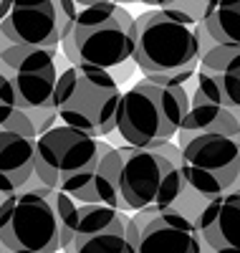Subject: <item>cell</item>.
<instances>
[{"mask_svg":"<svg viewBox=\"0 0 240 253\" xmlns=\"http://www.w3.org/2000/svg\"><path fill=\"white\" fill-rule=\"evenodd\" d=\"M132 61L147 79L190 91L200 63L198 23L174 8L142 13L134 18Z\"/></svg>","mask_w":240,"mask_h":253,"instance_id":"6da1fadb","label":"cell"},{"mask_svg":"<svg viewBox=\"0 0 240 253\" xmlns=\"http://www.w3.org/2000/svg\"><path fill=\"white\" fill-rule=\"evenodd\" d=\"M23 190H40L51 200L63 253H137L139 230L124 210L79 203L61 190L40 185L36 177Z\"/></svg>","mask_w":240,"mask_h":253,"instance_id":"7a4b0ae2","label":"cell"},{"mask_svg":"<svg viewBox=\"0 0 240 253\" xmlns=\"http://www.w3.org/2000/svg\"><path fill=\"white\" fill-rule=\"evenodd\" d=\"M187 109L190 91L185 86H167L144 76L129 91H121L114 132L129 147L157 150L174 142Z\"/></svg>","mask_w":240,"mask_h":253,"instance_id":"3957f363","label":"cell"},{"mask_svg":"<svg viewBox=\"0 0 240 253\" xmlns=\"http://www.w3.org/2000/svg\"><path fill=\"white\" fill-rule=\"evenodd\" d=\"M63 56L71 66H89L112 71L132 61L134 53V18L119 3L86 5L69 33L61 38Z\"/></svg>","mask_w":240,"mask_h":253,"instance_id":"277c9868","label":"cell"},{"mask_svg":"<svg viewBox=\"0 0 240 253\" xmlns=\"http://www.w3.org/2000/svg\"><path fill=\"white\" fill-rule=\"evenodd\" d=\"M121 86L104 69L69 66L58 74L53 109L61 124L74 126L89 137H109L117 126Z\"/></svg>","mask_w":240,"mask_h":253,"instance_id":"5b68a950","label":"cell"},{"mask_svg":"<svg viewBox=\"0 0 240 253\" xmlns=\"http://www.w3.org/2000/svg\"><path fill=\"white\" fill-rule=\"evenodd\" d=\"M121 172L119 187L126 210H162L174 208L185 193V180L180 172L182 150L174 142H167L157 150L142 147H119Z\"/></svg>","mask_w":240,"mask_h":253,"instance_id":"8992f818","label":"cell"},{"mask_svg":"<svg viewBox=\"0 0 240 253\" xmlns=\"http://www.w3.org/2000/svg\"><path fill=\"white\" fill-rule=\"evenodd\" d=\"M58 48H36L8 43L0 48V101L26 112L53 109L58 81Z\"/></svg>","mask_w":240,"mask_h":253,"instance_id":"52a82bcc","label":"cell"},{"mask_svg":"<svg viewBox=\"0 0 240 253\" xmlns=\"http://www.w3.org/2000/svg\"><path fill=\"white\" fill-rule=\"evenodd\" d=\"M58 253V218L40 190L0 198V253Z\"/></svg>","mask_w":240,"mask_h":253,"instance_id":"ba28073f","label":"cell"},{"mask_svg":"<svg viewBox=\"0 0 240 253\" xmlns=\"http://www.w3.org/2000/svg\"><path fill=\"white\" fill-rule=\"evenodd\" d=\"M182 150L180 172L185 187L202 200L240 193V139L225 134H202Z\"/></svg>","mask_w":240,"mask_h":253,"instance_id":"9c48e42d","label":"cell"},{"mask_svg":"<svg viewBox=\"0 0 240 253\" xmlns=\"http://www.w3.org/2000/svg\"><path fill=\"white\" fill-rule=\"evenodd\" d=\"M99 139L74 126L56 124L36 137L33 147V177L53 190H66L91 170Z\"/></svg>","mask_w":240,"mask_h":253,"instance_id":"30bf717a","label":"cell"},{"mask_svg":"<svg viewBox=\"0 0 240 253\" xmlns=\"http://www.w3.org/2000/svg\"><path fill=\"white\" fill-rule=\"evenodd\" d=\"M76 15L74 0H10L0 20V36L15 46L58 48Z\"/></svg>","mask_w":240,"mask_h":253,"instance_id":"8fae6325","label":"cell"},{"mask_svg":"<svg viewBox=\"0 0 240 253\" xmlns=\"http://www.w3.org/2000/svg\"><path fill=\"white\" fill-rule=\"evenodd\" d=\"M192 94L223 104L230 112L240 109V46L215 43L205 51L195 71Z\"/></svg>","mask_w":240,"mask_h":253,"instance_id":"7c38bea8","label":"cell"},{"mask_svg":"<svg viewBox=\"0 0 240 253\" xmlns=\"http://www.w3.org/2000/svg\"><path fill=\"white\" fill-rule=\"evenodd\" d=\"M119 172H121L119 147L99 139V150H96V160L91 165V170L81 180H76L66 190V195L86 205H109L117 210H126L121 187H119Z\"/></svg>","mask_w":240,"mask_h":253,"instance_id":"4fadbf2b","label":"cell"},{"mask_svg":"<svg viewBox=\"0 0 240 253\" xmlns=\"http://www.w3.org/2000/svg\"><path fill=\"white\" fill-rule=\"evenodd\" d=\"M200 246L195 220L174 208L155 213L137 238V253H200Z\"/></svg>","mask_w":240,"mask_h":253,"instance_id":"5bb4252c","label":"cell"},{"mask_svg":"<svg viewBox=\"0 0 240 253\" xmlns=\"http://www.w3.org/2000/svg\"><path fill=\"white\" fill-rule=\"evenodd\" d=\"M200 241L212 251L240 253V193H225L205 200L195 215Z\"/></svg>","mask_w":240,"mask_h":253,"instance_id":"9a60e30c","label":"cell"},{"mask_svg":"<svg viewBox=\"0 0 240 253\" xmlns=\"http://www.w3.org/2000/svg\"><path fill=\"white\" fill-rule=\"evenodd\" d=\"M202 134H225V137L240 139V122L223 104H215L198 94H190V109L174 139H177V147H185L190 139L202 137Z\"/></svg>","mask_w":240,"mask_h":253,"instance_id":"2e32d148","label":"cell"},{"mask_svg":"<svg viewBox=\"0 0 240 253\" xmlns=\"http://www.w3.org/2000/svg\"><path fill=\"white\" fill-rule=\"evenodd\" d=\"M33 147L28 139L15 132H0V195L18 193L33 177Z\"/></svg>","mask_w":240,"mask_h":253,"instance_id":"e0dca14e","label":"cell"},{"mask_svg":"<svg viewBox=\"0 0 240 253\" xmlns=\"http://www.w3.org/2000/svg\"><path fill=\"white\" fill-rule=\"evenodd\" d=\"M200 23L215 43L240 46V0H212Z\"/></svg>","mask_w":240,"mask_h":253,"instance_id":"ac0fdd59","label":"cell"},{"mask_svg":"<svg viewBox=\"0 0 240 253\" xmlns=\"http://www.w3.org/2000/svg\"><path fill=\"white\" fill-rule=\"evenodd\" d=\"M0 132H15V134H23L28 139L38 137L28 112L20 107H13V104H3V101H0Z\"/></svg>","mask_w":240,"mask_h":253,"instance_id":"d6986e66","label":"cell"},{"mask_svg":"<svg viewBox=\"0 0 240 253\" xmlns=\"http://www.w3.org/2000/svg\"><path fill=\"white\" fill-rule=\"evenodd\" d=\"M210 3H212V0H180V3L174 5V10H180V13L190 15L195 23H200V20L205 18V13H207Z\"/></svg>","mask_w":240,"mask_h":253,"instance_id":"ffe728a7","label":"cell"},{"mask_svg":"<svg viewBox=\"0 0 240 253\" xmlns=\"http://www.w3.org/2000/svg\"><path fill=\"white\" fill-rule=\"evenodd\" d=\"M126 3H144L149 8H174L180 3V0H124V5Z\"/></svg>","mask_w":240,"mask_h":253,"instance_id":"44dd1931","label":"cell"},{"mask_svg":"<svg viewBox=\"0 0 240 253\" xmlns=\"http://www.w3.org/2000/svg\"><path fill=\"white\" fill-rule=\"evenodd\" d=\"M79 8H86V5H104V3H119L124 5V0H74Z\"/></svg>","mask_w":240,"mask_h":253,"instance_id":"7402d4cb","label":"cell"},{"mask_svg":"<svg viewBox=\"0 0 240 253\" xmlns=\"http://www.w3.org/2000/svg\"><path fill=\"white\" fill-rule=\"evenodd\" d=\"M8 5H10V0H0V20H3V15H5Z\"/></svg>","mask_w":240,"mask_h":253,"instance_id":"603a6c76","label":"cell"},{"mask_svg":"<svg viewBox=\"0 0 240 253\" xmlns=\"http://www.w3.org/2000/svg\"><path fill=\"white\" fill-rule=\"evenodd\" d=\"M8 253H13V251H8Z\"/></svg>","mask_w":240,"mask_h":253,"instance_id":"cb8c5ba5","label":"cell"}]
</instances>
